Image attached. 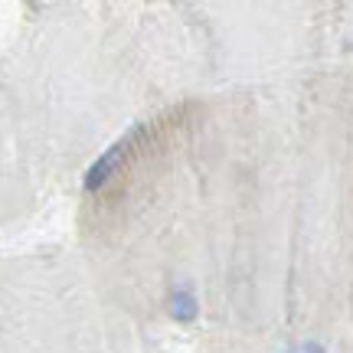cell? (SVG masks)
<instances>
[{"label":"cell","instance_id":"3","mask_svg":"<svg viewBox=\"0 0 353 353\" xmlns=\"http://www.w3.org/2000/svg\"><path fill=\"white\" fill-rule=\"evenodd\" d=\"M304 353H327V350H324V347H321V343L307 341V343H304Z\"/></svg>","mask_w":353,"mask_h":353},{"label":"cell","instance_id":"2","mask_svg":"<svg viewBox=\"0 0 353 353\" xmlns=\"http://www.w3.org/2000/svg\"><path fill=\"white\" fill-rule=\"evenodd\" d=\"M196 314H200V304L193 298L190 281H183L180 288L170 291V317L180 321V324H190V321H196Z\"/></svg>","mask_w":353,"mask_h":353},{"label":"cell","instance_id":"1","mask_svg":"<svg viewBox=\"0 0 353 353\" xmlns=\"http://www.w3.org/2000/svg\"><path fill=\"white\" fill-rule=\"evenodd\" d=\"M138 131H141V128H134V131H131L128 138H121V141H118V144L112 148V151H108V154H101L99 161H95V164L88 167L85 180H82V187H85L88 193H95V190H101L105 183H108V180H112L114 174H118V170H121V161H125V154H128V148H131V141L138 138Z\"/></svg>","mask_w":353,"mask_h":353}]
</instances>
